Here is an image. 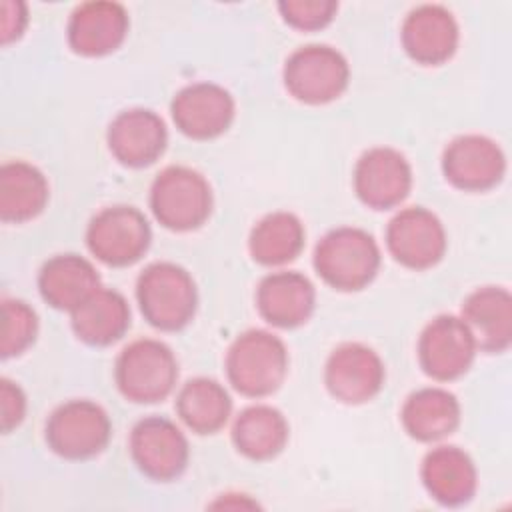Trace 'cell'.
I'll list each match as a JSON object with an SVG mask.
<instances>
[{
  "instance_id": "1",
  "label": "cell",
  "mask_w": 512,
  "mask_h": 512,
  "mask_svg": "<svg viewBox=\"0 0 512 512\" xmlns=\"http://www.w3.org/2000/svg\"><path fill=\"white\" fill-rule=\"evenodd\" d=\"M312 262L316 274L328 286L352 292L374 280L380 268V248L366 230L340 226L320 238Z\"/></svg>"
},
{
  "instance_id": "2",
  "label": "cell",
  "mask_w": 512,
  "mask_h": 512,
  "mask_svg": "<svg viewBox=\"0 0 512 512\" xmlns=\"http://www.w3.org/2000/svg\"><path fill=\"white\" fill-rule=\"evenodd\" d=\"M288 372L286 344L272 332L252 328L236 336L226 352V376L244 396L276 392Z\"/></svg>"
},
{
  "instance_id": "3",
  "label": "cell",
  "mask_w": 512,
  "mask_h": 512,
  "mask_svg": "<svg viewBox=\"0 0 512 512\" xmlns=\"http://www.w3.org/2000/svg\"><path fill=\"white\" fill-rule=\"evenodd\" d=\"M136 300L148 324L174 332L194 318L198 292L192 276L182 266L152 262L136 280Z\"/></svg>"
},
{
  "instance_id": "4",
  "label": "cell",
  "mask_w": 512,
  "mask_h": 512,
  "mask_svg": "<svg viewBox=\"0 0 512 512\" xmlns=\"http://www.w3.org/2000/svg\"><path fill=\"white\" fill-rule=\"evenodd\" d=\"M114 380L126 400L154 404L174 390L178 362L164 342L138 338L120 350L114 364Z\"/></svg>"
},
{
  "instance_id": "5",
  "label": "cell",
  "mask_w": 512,
  "mask_h": 512,
  "mask_svg": "<svg viewBox=\"0 0 512 512\" xmlns=\"http://www.w3.org/2000/svg\"><path fill=\"white\" fill-rule=\"evenodd\" d=\"M150 210L168 230H196L212 212V188L194 168L166 166L150 186Z\"/></svg>"
},
{
  "instance_id": "6",
  "label": "cell",
  "mask_w": 512,
  "mask_h": 512,
  "mask_svg": "<svg viewBox=\"0 0 512 512\" xmlns=\"http://www.w3.org/2000/svg\"><path fill=\"white\" fill-rule=\"evenodd\" d=\"M112 434L106 410L86 398L60 404L46 420L48 448L66 460H86L100 454Z\"/></svg>"
},
{
  "instance_id": "7",
  "label": "cell",
  "mask_w": 512,
  "mask_h": 512,
  "mask_svg": "<svg viewBox=\"0 0 512 512\" xmlns=\"http://www.w3.org/2000/svg\"><path fill=\"white\" fill-rule=\"evenodd\" d=\"M282 76L286 90L296 100L318 106L336 100L346 90L350 66L336 48L306 44L286 58Z\"/></svg>"
},
{
  "instance_id": "8",
  "label": "cell",
  "mask_w": 512,
  "mask_h": 512,
  "mask_svg": "<svg viewBox=\"0 0 512 512\" xmlns=\"http://www.w3.org/2000/svg\"><path fill=\"white\" fill-rule=\"evenodd\" d=\"M152 240L146 216L126 204L106 206L92 216L86 228L90 254L106 266H130L138 262Z\"/></svg>"
},
{
  "instance_id": "9",
  "label": "cell",
  "mask_w": 512,
  "mask_h": 512,
  "mask_svg": "<svg viewBox=\"0 0 512 512\" xmlns=\"http://www.w3.org/2000/svg\"><path fill=\"white\" fill-rule=\"evenodd\" d=\"M130 456L136 468L156 482L178 478L190 456L184 432L164 416H146L130 432Z\"/></svg>"
},
{
  "instance_id": "10",
  "label": "cell",
  "mask_w": 512,
  "mask_h": 512,
  "mask_svg": "<svg viewBox=\"0 0 512 512\" xmlns=\"http://www.w3.org/2000/svg\"><path fill=\"white\" fill-rule=\"evenodd\" d=\"M446 230L424 206L402 208L386 226V248L396 262L412 270L436 266L446 252Z\"/></svg>"
},
{
  "instance_id": "11",
  "label": "cell",
  "mask_w": 512,
  "mask_h": 512,
  "mask_svg": "<svg viewBox=\"0 0 512 512\" xmlns=\"http://www.w3.org/2000/svg\"><path fill=\"white\" fill-rule=\"evenodd\" d=\"M478 352L476 340L464 320L452 314L432 318L418 338V362L422 370L440 382L468 372Z\"/></svg>"
},
{
  "instance_id": "12",
  "label": "cell",
  "mask_w": 512,
  "mask_h": 512,
  "mask_svg": "<svg viewBox=\"0 0 512 512\" xmlns=\"http://www.w3.org/2000/svg\"><path fill=\"white\" fill-rule=\"evenodd\" d=\"M386 370L376 350L362 342L336 346L324 366L328 392L344 404H364L384 386Z\"/></svg>"
},
{
  "instance_id": "13",
  "label": "cell",
  "mask_w": 512,
  "mask_h": 512,
  "mask_svg": "<svg viewBox=\"0 0 512 512\" xmlns=\"http://www.w3.org/2000/svg\"><path fill=\"white\" fill-rule=\"evenodd\" d=\"M354 192L374 210L398 206L412 188V166L402 152L390 146L366 150L354 166Z\"/></svg>"
},
{
  "instance_id": "14",
  "label": "cell",
  "mask_w": 512,
  "mask_h": 512,
  "mask_svg": "<svg viewBox=\"0 0 512 512\" xmlns=\"http://www.w3.org/2000/svg\"><path fill=\"white\" fill-rule=\"evenodd\" d=\"M176 128L194 140H210L228 130L236 104L232 94L214 82H194L176 92L170 104Z\"/></svg>"
},
{
  "instance_id": "15",
  "label": "cell",
  "mask_w": 512,
  "mask_h": 512,
  "mask_svg": "<svg viewBox=\"0 0 512 512\" xmlns=\"http://www.w3.org/2000/svg\"><path fill=\"white\" fill-rule=\"evenodd\" d=\"M446 180L468 192H482L496 186L506 172L502 148L488 136L462 134L450 140L442 154Z\"/></svg>"
},
{
  "instance_id": "16",
  "label": "cell",
  "mask_w": 512,
  "mask_h": 512,
  "mask_svg": "<svg viewBox=\"0 0 512 512\" xmlns=\"http://www.w3.org/2000/svg\"><path fill=\"white\" fill-rule=\"evenodd\" d=\"M400 40L412 60L424 66H438L454 56L460 28L446 6L420 4L406 14Z\"/></svg>"
},
{
  "instance_id": "17",
  "label": "cell",
  "mask_w": 512,
  "mask_h": 512,
  "mask_svg": "<svg viewBox=\"0 0 512 512\" xmlns=\"http://www.w3.org/2000/svg\"><path fill=\"white\" fill-rule=\"evenodd\" d=\"M106 142L120 164L144 168L164 154L168 130L156 112L148 108H128L112 118Z\"/></svg>"
},
{
  "instance_id": "18",
  "label": "cell",
  "mask_w": 512,
  "mask_h": 512,
  "mask_svg": "<svg viewBox=\"0 0 512 512\" xmlns=\"http://www.w3.org/2000/svg\"><path fill=\"white\" fill-rule=\"evenodd\" d=\"M128 26V12L122 4L112 0L82 2L68 18V44L80 56H104L124 42Z\"/></svg>"
},
{
  "instance_id": "19",
  "label": "cell",
  "mask_w": 512,
  "mask_h": 512,
  "mask_svg": "<svg viewBox=\"0 0 512 512\" xmlns=\"http://www.w3.org/2000/svg\"><path fill=\"white\" fill-rule=\"evenodd\" d=\"M316 306V290L308 276L296 270L266 274L256 288V308L260 316L278 328L304 324Z\"/></svg>"
},
{
  "instance_id": "20",
  "label": "cell",
  "mask_w": 512,
  "mask_h": 512,
  "mask_svg": "<svg viewBox=\"0 0 512 512\" xmlns=\"http://www.w3.org/2000/svg\"><path fill=\"white\" fill-rule=\"evenodd\" d=\"M426 492L444 506L466 504L478 488V472L472 458L458 446L432 448L420 468Z\"/></svg>"
},
{
  "instance_id": "21",
  "label": "cell",
  "mask_w": 512,
  "mask_h": 512,
  "mask_svg": "<svg viewBox=\"0 0 512 512\" xmlns=\"http://www.w3.org/2000/svg\"><path fill=\"white\" fill-rule=\"evenodd\" d=\"M464 324L472 332L478 350L504 352L512 342V296L502 286H482L470 292L462 304Z\"/></svg>"
},
{
  "instance_id": "22",
  "label": "cell",
  "mask_w": 512,
  "mask_h": 512,
  "mask_svg": "<svg viewBox=\"0 0 512 512\" xmlns=\"http://www.w3.org/2000/svg\"><path fill=\"white\" fill-rule=\"evenodd\" d=\"M100 288V276L90 260L78 254H56L38 272V290L44 302L56 310L72 312Z\"/></svg>"
},
{
  "instance_id": "23",
  "label": "cell",
  "mask_w": 512,
  "mask_h": 512,
  "mask_svg": "<svg viewBox=\"0 0 512 512\" xmlns=\"http://www.w3.org/2000/svg\"><path fill=\"white\" fill-rule=\"evenodd\" d=\"M70 324L78 340L90 346H108L126 334L130 306L118 290L100 286L70 312Z\"/></svg>"
},
{
  "instance_id": "24",
  "label": "cell",
  "mask_w": 512,
  "mask_h": 512,
  "mask_svg": "<svg viewBox=\"0 0 512 512\" xmlns=\"http://www.w3.org/2000/svg\"><path fill=\"white\" fill-rule=\"evenodd\" d=\"M400 420L414 440L436 442L458 428L460 402L446 388L426 386L404 400Z\"/></svg>"
},
{
  "instance_id": "25",
  "label": "cell",
  "mask_w": 512,
  "mask_h": 512,
  "mask_svg": "<svg viewBox=\"0 0 512 512\" xmlns=\"http://www.w3.org/2000/svg\"><path fill=\"white\" fill-rule=\"evenodd\" d=\"M46 176L30 162L12 160L0 168V218L2 222H28L48 204Z\"/></svg>"
},
{
  "instance_id": "26",
  "label": "cell",
  "mask_w": 512,
  "mask_h": 512,
  "mask_svg": "<svg viewBox=\"0 0 512 512\" xmlns=\"http://www.w3.org/2000/svg\"><path fill=\"white\" fill-rule=\"evenodd\" d=\"M286 442L288 422L274 406L252 404L234 418L232 444L250 460H270L284 450Z\"/></svg>"
},
{
  "instance_id": "27",
  "label": "cell",
  "mask_w": 512,
  "mask_h": 512,
  "mask_svg": "<svg viewBox=\"0 0 512 512\" xmlns=\"http://www.w3.org/2000/svg\"><path fill=\"white\" fill-rule=\"evenodd\" d=\"M304 224L292 212L278 210L260 218L248 236L250 256L262 266L292 262L304 248Z\"/></svg>"
},
{
  "instance_id": "28",
  "label": "cell",
  "mask_w": 512,
  "mask_h": 512,
  "mask_svg": "<svg viewBox=\"0 0 512 512\" xmlns=\"http://www.w3.org/2000/svg\"><path fill=\"white\" fill-rule=\"evenodd\" d=\"M176 412L192 432L214 434L228 422L232 400L220 382L198 376L178 390Z\"/></svg>"
},
{
  "instance_id": "29",
  "label": "cell",
  "mask_w": 512,
  "mask_h": 512,
  "mask_svg": "<svg viewBox=\"0 0 512 512\" xmlns=\"http://www.w3.org/2000/svg\"><path fill=\"white\" fill-rule=\"evenodd\" d=\"M38 334V316L24 300L4 298L2 300V338L0 354L2 358H12L22 354Z\"/></svg>"
},
{
  "instance_id": "30",
  "label": "cell",
  "mask_w": 512,
  "mask_h": 512,
  "mask_svg": "<svg viewBox=\"0 0 512 512\" xmlns=\"http://www.w3.org/2000/svg\"><path fill=\"white\" fill-rule=\"evenodd\" d=\"M278 10L286 24L306 32L330 24L338 12V4L332 0H284L278 2Z\"/></svg>"
},
{
  "instance_id": "31",
  "label": "cell",
  "mask_w": 512,
  "mask_h": 512,
  "mask_svg": "<svg viewBox=\"0 0 512 512\" xmlns=\"http://www.w3.org/2000/svg\"><path fill=\"white\" fill-rule=\"evenodd\" d=\"M26 416V394L22 388L10 380H0V426L2 432H10L20 426Z\"/></svg>"
},
{
  "instance_id": "32",
  "label": "cell",
  "mask_w": 512,
  "mask_h": 512,
  "mask_svg": "<svg viewBox=\"0 0 512 512\" xmlns=\"http://www.w3.org/2000/svg\"><path fill=\"white\" fill-rule=\"evenodd\" d=\"M28 14L22 2L4 0L2 2V44H10L18 40L26 28Z\"/></svg>"
}]
</instances>
